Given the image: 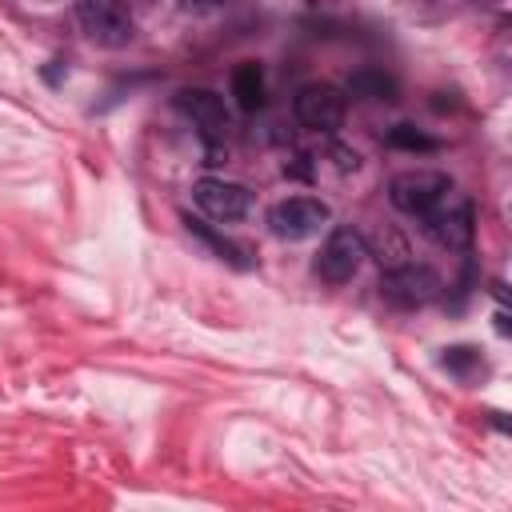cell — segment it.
<instances>
[{
	"mask_svg": "<svg viewBox=\"0 0 512 512\" xmlns=\"http://www.w3.org/2000/svg\"><path fill=\"white\" fill-rule=\"evenodd\" d=\"M352 92L356 96H368V100H392L396 96V80H388L384 72H356L352 76Z\"/></svg>",
	"mask_w": 512,
	"mask_h": 512,
	"instance_id": "cell-11",
	"label": "cell"
},
{
	"mask_svg": "<svg viewBox=\"0 0 512 512\" xmlns=\"http://www.w3.org/2000/svg\"><path fill=\"white\" fill-rule=\"evenodd\" d=\"M332 208L316 196H284L268 208V228L280 240H308L328 224Z\"/></svg>",
	"mask_w": 512,
	"mask_h": 512,
	"instance_id": "cell-4",
	"label": "cell"
},
{
	"mask_svg": "<svg viewBox=\"0 0 512 512\" xmlns=\"http://www.w3.org/2000/svg\"><path fill=\"white\" fill-rule=\"evenodd\" d=\"M420 220H424V232L440 248H448V252H464L472 244V232H476V224H472V200L464 192H456V184Z\"/></svg>",
	"mask_w": 512,
	"mask_h": 512,
	"instance_id": "cell-1",
	"label": "cell"
},
{
	"mask_svg": "<svg viewBox=\"0 0 512 512\" xmlns=\"http://www.w3.org/2000/svg\"><path fill=\"white\" fill-rule=\"evenodd\" d=\"M472 364H476L472 348H448V356H444V368H452V372H468Z\"/></svg>",
	"mask_w": 512,
	"mask_h": 512,
	"instance_id": "cell-13",
	"label": "cell"
},
{
	"mask_svg": "<svg viewBox=\"0 0 512 512\" xmlns=\"http://www.w3.org/2000/svg\"><path fill=\"white\" fill-rule=\"evenodd\" d=\"M192 200H196L212 220H224V224L248 216V208H252V192H248L244 184H236V180H220V176H204V180H196V184H192Z\"/></svg>",
	"mask_w": 512,
	"mask_h": 512,
	"instance_id": "cell-7",
	"label": "cell"
},
{
	"mask_svg": "<svg viewBox=\"0 0 512 512\" xmlns=\"http://www.w3.org/2000/svg\"><path fill=\"white\" fill-rule=\"evenodd\" d=\"M232 96H236V104L244 112H256L264 104V72H260V64L248 60V64H240L232 72Z\"/></svg>",
	"mask_w": 512,
	"mask_h": 512,
	"instance_id": "cell-10",
	"label": "cell"
},
{
	"mask_svg": "<svg viewBox=\"0 0 512 512\" xmlns=\"http://www.w3.org/2000/svg\"><path fill=\"white\" fill-rule=\"evenodd\" d=\"M76 20L84 28V36L100 48H124L132 44V16L124 8V0H76Z\"/></svg>",
	"mask_w": 512,
	"mask_h": 512,
	"instance_id": "cell-2",
	"label": "cell"
},
{
	"mask_svg": "<svg viewBox=\"0 0 512 512\" xmlns=\"http://www.w3.org/2000/svg\"><path fill=\"white\" fill-rule=\"evenodd\" d=\"M176 104H180V112L200 128L204 140H224V132H228V112H224V100H220L216 92H208V88H184V92L176 96Z\"/></svg>",
	"mask_w": 512,
	"mask_h": 512,
	"instance_id": "cell-9",
	"label": "cell"
},
{
	"mask_svg": "<svg viewBox=\"0 0 512 512\" xmlns=\"http://www.w3.org/2000/svg\"><path fill=\"white\" fill-rule=\"evenodd\" d=\"M448 188H452V180H448L444 172L412 168V172L392 176L388 196H392V204H396L400 212H408V216H424V212H428V208H432Z\"/></svg>",
	"mask_w": 512,
	"mask_h": 512,
	"instance_id": "cell-6",
	"label": "cell"
},
{
	"mask_svg": "<svg viewBox=\"0 0 512 512\" xmlns=\"http://www.w3.org/2000/svg\"><path fill=\"white\" fill-rule=\"evenodd\" d=\"M364 256H368L364 236H360L356 228H344V224H340V228L328 232V240H324L320 252H316V276H320L324 284H348V280L360 272Z\"/></svg>",
	"mask_w": 512,
	"mask_h": 512,
	"instance_id": "cell-3",
	"label": "cell"
},
{
	"mask_svg": "<svg viewBox=\"0 0 512 512\" xmlns=\"http://www.w3.org/2000/svg\"><path fill=\"white\" fill-rule=\"evenodd\" d=\"M388 144H392V148H420V152H432V148H436V140L424 136V132H416L412 124H396V128L388 132Z\"/></svg>",
	"mask_w": 512,
	"mask_h": 512,
	"instance_id": "cell-12",
	"label": "cell"
},
{
	"mask_svg": "<svg viewBox=\"0 0 512 512\" xmlns=\"http://www.w3.org/2000/svg\"><path fill=\"white\" fill-rule=\"evenodd\" d=\"M440 276L432 272V268H424V264H396V268H388L384 272V280H380V292H384V300H392V304H400V308H424V304H432L436 296H440Z\"/></svg>",
	"mask_w": 512,
	"mask_h": 512,
	"instance_id": "cell-5",
	"label": "cell"
},
{
	"mask_svg": "<svg viewBox=\"0 0 512 512\" xmlns=\"http://www.w3.org/2000/svg\"><path fill=\"white\" fill-rule=\"evenodd\" d=\"M184 8H192V12H204V8H216V4H224V0H180Z\"/></svg>",
	"mask_w": 512,
	"mask_h": 512,
	"instance_id": "cell-14",
	"label": "cell"
},
{
	"mask_svg": "<svg viewBox=\"0 0 512 512\" xmlns=\"http://www.w3.org/2000/svg\"><path fill=\"white\" fill-rule=\"evenodd\" d=\"M296 116L312 132H336L344 124V96L332 84H304L296 92Z\"/></svg>",
	"mask_w": 512,
	"mask_h": 512,
	"instance_id": "cell-8",
	"label": "cell"
}]
</instances>
